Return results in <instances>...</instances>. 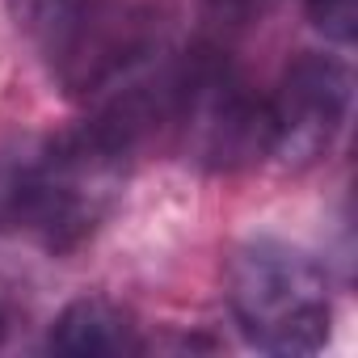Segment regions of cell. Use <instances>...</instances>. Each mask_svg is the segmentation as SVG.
<instances>
[{
    "instance_id": "1",
    "label": "cell",
    "mask_w": 358,
    "mask_h": 358,
    "mask_svg": "<svg viewBox=\"0 0 358 358\" xmlns=\"http://www.w3.org/2000/svg\"><path fill=\"white\" fill-rule=\"evenodd\" d=\"M131 148L135 135L97 114L80 131L47 143L38 156H26L13 224L55 253L76 249L114 211L127 186Z\"/></svg>"
},
{
    "instance_id": "2",
    "label": "cell",
    "mask_w": 358,
    "mask_h": 358,
    "mask_svg": "<svg viewBox=\"0 0 358 358\" xmlns=\"http://www.w3.org/2000/svg\"><path fill=\"white\" fill-rule=\"evenodd\" d=\"M228 303L241 333L266 354H316L329 341V278L287 241H249L228 262Z\"/></svg>"
},
{
    "instance_id": "3",
    "label": "cell",
    "mask_w": 358,
    "mask_h": 358,
    "mask_svg": "<svg viewBox=\"0 0 358 358\" xmlns=\"http://www.w3.org/2000/svg\"><path fill=\"white\" fill-rule=\"evenodd\" d=\"M164 122L177 127L190 160L207 169H241L274 152L270 101L220 59L194 55L177 64Z\"/></svg>"
},
{
    "instance_id": "4",
    "label": "cell",
    "mask_w": 358,
    "mask_h": 358,
    "mask_svg": "<svg viewBox=\"0 0 358 358\" xmlns=\"http://www.w3.org/2000/svg\"><path fill=\"white\" fill-rule=\"evenodd\" d=\"M350 114V72L329 55H303L287 68L278 93L270 97L274 152L287 164H308L324 156L333 135Z\"/></svg>"
},
{
    "instance_id": "5",
    "label": "cell",
    "mask_w": 358,
    "mask_h": 358,
    "mask_svg": "<svg viewBox=\"0 0 358 358\" xmlns=\"http://www.w3.org/2000/svg\"><path fill=\"white\" fill-rule=\"evenodd\" d=\"M47 350L68 358H122L139 350V333L118 303L101 295H85L59 312V320L51 324Z\"/></svg>"
},
{
    "instance_id": "6",
    "label": "cell",
    "mask_w": 358,
    "mask_h": 358,
    "mask_svg": "<svg viewBox=\"0 0 358 358\" xmlns=\"http://www.w3.org/2000/svg\"><path fill=\"white\" fill-rule=\"evenodd\" d=\"M303 5L312 9L316 26L341 43L354 38V0H303Z\"/></svg>"
},
{
    "instance_id": "7",
    "label": "cell",
    "mask_w": 358,
    "mask_h": 358,
    "mask_svg": "<svg viewBox=\"0 0 358 358\" xmlns=\"http://www.w3.org/2000/svg\"><path fill=\"white\" fill-rule=\"evenodd\" d=\"M22 164H26L22 152H0V228L13 224V211H17V186H22Z\"/></svg>"
},
{
    "instance_id": "8",
    "label": "cell",
    "mask_w": 358,
    "mask_h": 358,
    "mask_svg": "<svg viewBox=\"0 0 358 358\" xmlns=\"http://www.w3.org/2000/svg\"><path fill=\"white\" fill-rule=\"evenodd\" d=\"M9 324H13V316H9V308L0 303V341H5V333H9Z\"/></svg>"
}]
</instances>
